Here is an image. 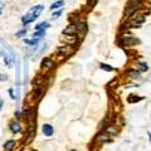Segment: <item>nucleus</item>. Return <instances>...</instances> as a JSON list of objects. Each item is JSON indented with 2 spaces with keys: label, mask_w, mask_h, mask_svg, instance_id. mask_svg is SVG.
Wrapping results in <instances>:
<instances>
[{
  "label": "nucleus",
  "mask_w": 151,
  "mask_h": 151,
  "mask_svg": "<svg viewBox=\"0 0 151 151\" xmlns=\"http://www.w3.org/2000/svg\"><path fill=\"white\" fill-rule=\"evenodd\" d=\"M147 136H149V141L151 142V131H147Z\"/></svg>",
  "instance_id": "nucleus-25"
},
{
  "label": "nucleus",
  "mask_w": 151,
  "mask_h": 151,
  "mask_svg": "<svg viewBox=\"0 0 151 151\" xmlns=\"http://www.w3.org/2000/svg\"><path fill=\"white\" fill-rule=\"evenodd\" d=\"M27 33H28V30L25 29V28H24V29H22V30H19L18 33H17V38H24L25 35H27Z\"/></svg>",
  "instance_id": "nucleus-21"
},
{
  "label": "nucleus",
  "mask_w": 151,
  "mask_h": 151,
  "mask_svg": "<svg viewBox=\"0 0 151 151\" xmlns=\"http://www.w3.org/2000/svg\"><path fill=\"white\" fill-rule=\"evenodd\" d=\"M100 68L102 70H105V72H108V73H111V72H115V67H112L111 64H108V63H100Z\"/></svg>",
  "instance_id": "nucleus-14"
},
{
  "label": "nucleus",
  "mask_w": 151,
  "mask_h": 151,
  "mask_svg": "<svg viewBox=\"0 0 151 151\" xmlns=\"http://www.w3.org/2000/svg\"><path fill=\"white\" fill-rule=\"evenodd\" d=\"M9 96H10L12 100H15V93H14V89L13 88H9Z\"/></svg>",
  "instance_id": "nucleus-22"
},
{
  "label": "nucleus",
  "mask_w": 151,
  "mask_h": 151,
  "mask_svg": "<svg viewBox=\"0 0 151 151\" xmlns=\"http://www.w3.org/2000/svg\"><path fill=\"white\" fill-rule=\"evenodd\" d=\"M69 151H77V150H76V149H72V150H69Z\"/></svg>",
  "instance_id": "nucleus-26"
},
{
  "label": "nucleus",
  "mask_w": 151,
  "mask_h": 151,
  "mask_svg": "<svg viewBox=\"0 0 151 151\" xmlns=\"http://www.w3.org/2000/svg\"><path fill=\"white\" fill-rule=\"evenodd\" d=\"M45 35V30H34V33H33V38H35V39H42Z\"/></svg>",
  "instance_id": "nucleus-19"
},
{
  "label": "nucleus",
  "mask_w": 151,
  "mask_h": 151,
  "mask_svg": "<svg viewBox=\"0 0 151 151\" xmlns=\"http://www.w3.org/2000/svg\"><path fill=\"white\" fill-rule=\"evenodd\" d=\"M8 79V77L5 74H0V81H6Z\"/></svg>",
  "instance_id": "nucleus-24"
},
{
  "label": "nucleus",
  "mask_w": 151,
  "mask_h": 151,
  "mask_svg": "<svg viewBox=\"0 0 151 151\" xmlns=\"http://www.w3.org/2000/svg\"><path fill=\"white\" fill-rule=\"evenodd\" d=\"M62 33H63V34H65V35H73V34L77 33V27H76L74 23H70L69 25H67L64 28Z\"/></svg>",
  "instance_id": "nucleus-12"
},
{
  "label": "nucleus",
  "mask_w": 151,
  "mask_h": 151,
  "mask_svg": "<svg viewBox=\"0 0 151 151\" xmlns=\"http://www.w3.org/2000/svg\"><path fill=\"white\" fill-rule=\"evenodd\" d=\"M42 132H43V135L47 136V137H50L54 134V129L50 124H44L43 127H42Z\"/></svg>",
  "instance_id": "nucleus-11"
},
{
  "label": "nucleus",
  "mask_w": 151,
  "mask_h": 151,
  "mask_svg": "<svg viewBox=\"0 0 151 151\" xmlns=\"http://www.w3.org/2000/svg\"><path fill=\"white\" fill-rule=\"evenodd\" d=\"M1 10H3V9H0V15H1Z\"/></svg>",
  "instance_id": "nucleus-27"
},
{
  "label": "nucleus",
  "mask_w": 151,
  "mask_h": 151,
  "mask_svg": "<svg viewBox=\"0 0 151 151\" xmlns=\"http://www.w3.org/2000/svg\"><path fill=\"white\" fill-rule=\"evenodd\" d=\"M146 20V13L144 10H137L136 13H134L130 18H127V23L124 27V29H129V28H140L141 25L145 23Z\"/></svg>",
  "instance_id": "nucleus-2"
},
{
  "label": "nucleus",
  "mask_w": 151,
  "mask_h": 151,
  "mask_svg": "<svg viewBox=\"0 0 151 151\" xmlns=\"http://www.w3.org/2000/svg\"><path fill=\"white\" fill-rule=\"evenodd\" d=\"M24 43L29 47H35L39 44V39H35V38H32V39H24Z\"/></svg>",
  "instance_id": "nucleus-18"
},
{
  "label": "nucleus",
  "mask_w": 151,
  "mask_h": 151,
  "mask_svg": "<svg viewBox=\"0 0 151 151\" xmlns=\"http://www.w3.org/2000/svg\"><path fill=\"white\" fill-rule=\"evenodd\" d=\"M48 28H50V24L48 22H42L38 25H35V30H47Z\"/></svg>",
  "instance_id": "nucleus-17"
},
{
  "label": "nucleus",
  "mask_w": 151,
  "mask_h": 151,
  "mask_svg": "<svg viewBox=\"0 0 151 151\" xmlns=\"http://www.w3.org/2000/svg\"><path fill=\"white\" fill-rule=\"evenodd\" d=\"M142 0H129V3H127V5L125 8V18H130L132 14L136 13L140 9H142L144 5H142Z\"/></svg>",
  "instance_id": "nucleus-4"
},
{
  "label": "nucleus",
  "mask_w": 151,
  "mask_h": 151,
  "mask_svg": "<svg viewBox=\"0 0 151 151\" xmlns=\"http://www.w3.org/2000/svg\"><path fill=\"white\" fill-rule=\"evenodd\" d=\"M136 65H137V68H136V69L140 70L141 73L147 72V70H149V64L146 62H137V64H136Z\"/></svg>",
  "instance_id": "nucleus-15"
},
{
  "label": "nucleus",
  "mask_w": 151,
  "mask_h": 151,
  "mask_svg": "<svg viewBox=\"0 0 151 151\" xmlns=\"http://www.w3.org/2000/svg\"><path fill=\"white\" fill-rule=\"evenodd\" d=\"M15 119H17L18 121L22 119V112H20V111H17V112H15Z\"/></svg>",
  "instance_id": "nucleus-23"
},
{
  "label": "nucleus",
  "mask_w": 151,
  "mask_h": 151,
  "mask_svg": "<svg viewBox=\"0 0 151 151\" xmlns=\"http://www.w3.org/2000/svg\"><path fill=\"white\" fill-rule=\"evenodd\" d=\"M142 100H145V97L139 96V94H135V93L129 94V96H127V98H126L127 103H130V105H135V103H139V102H141Z\"/></svg>",
  "instance_id": "nucleus-9"
},
{
  "label": "nucleus",
  "mask_w": 151,
  "mask_h": 151,
  "mask_svg": "<svg viewBox=\"0 0 151 151\" xmlns=\"http://www.w3.org/2000/svg\"><path fill=\"white\" fill-rule=\"evenodd\" d=\"M43 10H44V6L42 5V4H38V5L32 6L29 10L25 13V15L22 17L23 25H28V24H30V23L35 22L37 19L40 17V14L43 13Z\"/></svg>",
  "instance_id": "nucleus-1"
},
{
  "label": "nucleus",
  "mask_w": 151,
  "mask_h": 151,
  "mask_svg": "<svg viewBox=\"0 0 151 151\" xmlns=\"http://www.w3.org/2000/svg\"><path fill=\"white\" fill-rule=\"evenodd\" d=\"M55 52L58 53L59 55H63L64 58L65 57H70L72 54H74L76 52V48L73 45H68V44H62L59 47H57L55 48Z\"/></svg>",
  "instance_id": "nucleus-5"
},
{
  "label": "nucleus",
  "mask_w": 151,
  "mask_h": 151,
  "mask_svg": "<svg viewBox=\"0 0 151 151\" xmlns=\"http://www.w3.org/2000/svg\"><path fill=\"white\" fill-rule=\"evenodd\" d=\"M141 74L142 73H141L140 70H137L136 68H129L127 69V77H129L130 79H132V81H140V79L142 78Z\"/></svg>",
  "instance_id": "nucleus-7"
},
{
  "label": "nucleus",
  "mask_w": 151,
  "mask_h": 151,
  "mask_svg": "<svg viewBox=\"0 0 151 151\" xmlns=\"http://www.w3.org/2000/svg\"><path fill=\"white\" fill-rule=\"evenodd\" d=\"M40 65H42V68H43V69L49 70L52 68H54L55 63H54V60L52 59V58H44L43 60H42V64Z\"/></svg>",
  "instance_id": "nucleus-10"
},
{
  "label": "nucleus",
  "mask_w": 151,
  "mask_h": 151,
  "mask_svg": "<svg viewBox=\"0 0 151 151\" xmlns=\"http://www.w3.org/2000/svg\"><path fill=\"white\" fill-rule=\"evenodd\" d=\"M62 9H58V10H54L53 12V14H52V19H59L60 18V15H62Z\"/></svg>",
  "instance_id": "nucleus-20"
},
{
  "label": "nucleus",
  "mask_w": 151,
  "mask_h": 151,
  "mask_svg": "<svg viewBox=\"0 0 151 151\" xmlns=\"http://www.w3.org/2000/svg\"><path fill=\"white\" fill-rule=\"evenodd\" d=\"M94 142L98 144V145H102V144H108V142H112V136H110L106 131H101L96 137H94Z\"/></svg>",
  "instance_id": "nucleus-6"
},
{
  "label": "nucleus",
  "mask_w": 151,
  "mask_h": 151,
  "mask_svg": "<svg viewBox=\"0 0 151 151\" xmlns=\"http://www.w3.org/2000/svg\"><path fill=\"white\" fill-rule=\"evenodd\" d=\"M119 44L122 45V47H135V45H140L141 40L139 39L137 37L131 34V33L124 32L119 37Z\"/></svg>",
  "instance_id": "nucleus-3"
},
{
  "label": "nucleus",
  "mask_w": 151,
  "mask_h": 151,
  "mask_svg": "<svg viewBox=\"0 0 151 151\" xmlns=\"http://www.w3.org/2000/svg\"><path fill=\"white\" fill-rule=\"evenodd\" d=\"M64 5H65L64 0H57V1H54L50 5V9H52V10H58V9H62Z\"/></svg>",
  "instance_id": "nucleus-13"
},
{
  "label": "nucleus",
  "mask_w": 151,
  "mask_h": 151,
  "mask_svg": "<svg viewBox=\"0 0 151 151\" xmlns=\"http://www.w3.org/2000/svg\"><path fill=\"white\" fill-rule=\"evenodd\" d=\"M9 129H10V131L13 132V134H20V132L23 131V127H22L20 122H19L18 120L12 121L10 124H9Z\"/></svg>",
  "instance_id": "nucleus-8"
},
{
  "label": "nucleus",
  "mask_w": 151,
  "mask_h": 151,
  "mask_svg": "<svg viewBox=\"0 0 151 151\" xmlns=\"http://www.w3.org/2000/svg\"><path fill=\"white\" fill-rule=\"evenodd\" d=\"M17 146V142L14 140H9V141H6L5 144H4V150L5 151H12L14 147Z\"/></svg>",
  "instance_id": "nucleus-16"
}]
</instances>
